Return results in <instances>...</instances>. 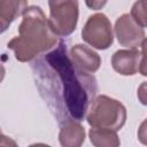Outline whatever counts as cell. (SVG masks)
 Masks as SVG:
<instances>
[{
  "label": "cell",
  "mask_w": 147,
  "mask_h": 147,
  "mask_svg": "<svg viewBox=\"0 0 147 147\" xmlns=\"http://www.w3.org/2000/svg\"><path fill=\"white\" fill-rule=\"evenodd\" d=\"M82 38L93 48H109L114 41L113 28L109 18L102 13L91 15L82 30Z\"/></svg>",
  "instance_id": "cell-5"
},
{
  "label": "cell",
  "mask_w": 147,
  "mask_h": 147,
  "mask_svg": "<svg viewBox=\"0 0 147 147\" xmlns=\"http://www.w3.org/2000/svg\"><path fill=\"white\" fill-rule=\"evenodd\" d=\"M86 5L90 6V7H92L93 9H99V7H102L103 5H106V2H92V3H91V2L87 1Z\"/></svg>",
  "instance_id": "cell-17"
},
{
  "label": "cell",
  "mask_w": 147,
  "mask_h": 147,
  "mask_svg": "<svg viewBox=\"0 0 147 147\" xmlns=\"http://www.w3.org/2000/svg\"><path fill=\"white\" fill-rule=\"evenodd\" d=\"M137 95L140 103H142L144 106H147V82H142L139 85Z\"/></svg>",
  "instance_id": "cell-15"
},
{
  "label": "cell",
  "mask_w": 147,
  "mask_h": 147,
  "mask_svg": "<svg viewBox=\"0 0 147 147\" xmlns=\"http://www.w3.org/2000/svg\"><path fill=\"white\" fill-rule=\"evenodd\" d=\"M57 44V36L49 28L48 18L39 6H28L22 14L18 36L8 41L16 60L29 62Z\"/></svg>",
  "instance_id": "cell-2"
},
{
  "label": "cell",
  "mask_w": 147,
  "mask_h": 147,
  "mask_svg": "<svg viewBox=\"0 0 147 147\" xmlns=\"http://www.w3.org/2000/svg\"><path fill=\"white\" fill-rule=\"evenodd\" d=\"M138 140L142 145L147 146V118L142 121L138 129Z\"/></svg>",
  "instance_id": "cell-14"
},
{
  "label": "cell",
  "mask_w": 147,
  "mask_h": 147,
  "mask_svg": "<svg viewBox=\"0 0 147 147\" xmlns=\"http://www.w3.org/2000/svg\"><path fill=\"white\" fill-rule=\"evenodd\" d=\"M33 70L40 94L60 125L84 119L96 98V79L74 63L63 41L36 61Z\"/></svg>",
  "instance_id": "cell-1"
},
{
  "label": "cell",
  "mask_w": 147,
  "mask_h": 147,
  "mask_svg": "<svg viewBox=\"0 0 147 147\" xmlns=\"http://www.w3.org/2000/svg\"><path fill=\"white\" fill-rule=\"evenodd\" d=\"M69 55L74 63L88 74L95 72L101 65L100 55L92 48L83 44H76L71 47Z\"/></svg>",
  "instance_id": "cell-8"
},
{
  "label": "cell",
  "mask_w": 147,
  "mask_h": 147,
  "mask_svg": "<svg viewBox=\"0 0 147 147\" xmlns=\"http://www.w3.org/2000/svg\"><path fill=\"white\" fill-rule=\"evenodd\" d=\"M88 137L94 147H119L121 140L116 131L102 127H91Z\"/></svg>",
  "instance_id": "cell-11"
},
{
  "label": "cell",
  "mask_w": 147,
  "mask_h": 147,
  "mask_svg": "<svg viewBox=\"0 0 147 147\" xmlns=\"http://www.w3.org/2000/svg\"><path fill=\"white\" fill-rule=\"evenodd\" d=\"M86 121L92 127L121 130L126 122V109L116 99L108 95H98L86 115Z\"/></svg>",
  "instance_id": "cell-3"
},
{
  "label": "cell",
  "mask_w": 147,
  "mask_h": 147,
  "mask_svg": "<svg viewBox=\"0 0 147 147\" xmlns=\"http://www.w3.org/2000/svg\"><path fill=\"white\" fill-rule=\"evenodd\" d=\"M28 2L24 0H1L0 1V26L3 32L8 25L18 16L22 15L24 9L28 7Z\"/></svg>",
  "instance_id": "cell-10"
},
{
  "label": "cell",
  "mask_w": 147,
  "mask_h": 147,
  "mask_svg": "<svg viewBox=\"0 0 147 147\" xmlns=\"http://www.w3.org/2000/svg\"><path fill=\"white\" fill-rule=\"evenodd\" d=\"M131 16L142 28H147V0L136 1L131 8Z\"/></svg>",
  "instance_id": "cell-12"
},
{
  "label": "cell",
  "mask_w": 147,
  "mask_h": 147,
  "mask_svg": "<svg viewBox=\"0 0 147 147\" xmlns=\"http://www.w3.org/2000/svg\"><path fill=\"white\" fill-rule=\"evenodd\" d=\"M115 34L119 45L129 49H137L145 40V30L131 16V14L121 15L115 22Z\"/></svg>",
  "instance_id": "cell-6"
},
{
  "label": "cell",
  "mask_w": 147,
  "mask_h": 147,
  "mask_svg": "<svg viewBox=\"0 0 147 147\" xmlns=\"http://www.w3.org/2000/svg\"><path fill=\"white\" fill-rule=\"evenodd\" d=\"M59 141L62 147H82L85 141V129L77 121H68L61 124Z\"/></svg>",
  "instance_id": "cell-9"
},
{
  "label": "cell",
  "mask_w": 147,
  "mask_h": 147,
  "mask_svg": "<svg viewBox=\"0 0 147 147\" xmlns=\"http://www.w3.org/2000/svg\"><path fill=\"white\" fill-rule=\"evenodd\" d=\"M0 147H18L16 141L13 140L11 138L5 136V134H1V142H0Z\"/></svg>",
  "instance_id": "cell-16"
},
{
  "label": "cell",
  "mask_w": 147,
  "mask_h": 147,
  "mask_svg": "<svg viewBox=\"0 0 147 147\" xmlns=\"http://www.w3.org/2000/svg\"><path fill=\"white\" fill-rule=\"evenodd\" d=\"M29 147H51V146H49V145H46V144L38 142V144H32V145H30Z\"/></svg>",
  "instance_id": "cell-18"
},
{
  "label": "cell",
  "mask_w": 147,
  "mask_h": 147,
  "mask_svg": "<svg viewBox=\"0 0 147 147\" xmlns=\"http://www.w3.org/2000/svg\"><path fill=\"white\" fill-rule=\"evenodd\" d=\"M140 52L138 49H119L111 56L113 69L123 76H133L139 70Z\"/></svg>",
  "instance_id": "cell-7"
},
{
  "label": "cell",
  "mask_w": 147,
  "mask_h": 147,
  "mask_svg": "<svg viewBox=\"0 0 147 147\" xmlns=\"http://www.w3.org/2000/svg\"><path fill=\"white\" fill-rule=\"evenodd\" d=\"M48 24L53 33L57 37L71 34L76 30L78 22V2L74 0H55L48 1Z\"/></svg>",
  "instance_id": "cell-4"
},
{
  "label": "cell",
  "mask_w": 147,
  "mask_h": 147,
  "mask_svg": "<svg viewBox=\"0 0 147 147\" xmlns=\"http://www.w3.org/2000/svg\"><path fill=\"white\" fill-rule=\"evenodd\" d=\"M141 61L139 63V71L142 76L147 77V38L141 44Z\"/></svg>",
  "instance_id": "cell-13"
}]
</instances>
